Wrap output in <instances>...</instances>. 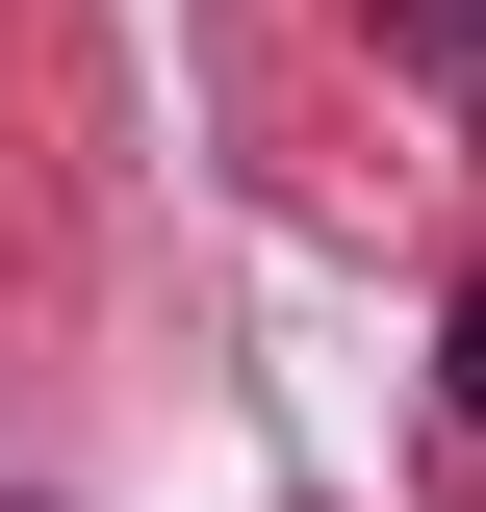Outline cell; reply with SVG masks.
Segmentation results:
<instances>
[{
  "instance_id": "obj_2",
  "label": "cell",
  "mask_w": 486,
  "mask_h": 512,
  "mask_svg": "<svg viewBox=\"0 0 486 512\" xmlns=\"http://www.w3.org/2000/svg\"><path fill=\"white\" fill-rule=\"evenodd\" d=\"M435 410H461V436H486V282H461V308H435Z\"/></svg>"
},
{
  "instance_id": "obj_1",
  "label": "cell",
  "mask_w": 486,
  "mask_h": 512,
  "mask_svg": "<svg viewBox=\"0 0 486 512\" xmlns=\"http://www.w3.org/2000/svg\"><path fill=\"white\" fill-rule=\"evenodd\" d=\"M384 52H410L435 103H486V0H384Z\"/></svg>"
}]
</instances>
